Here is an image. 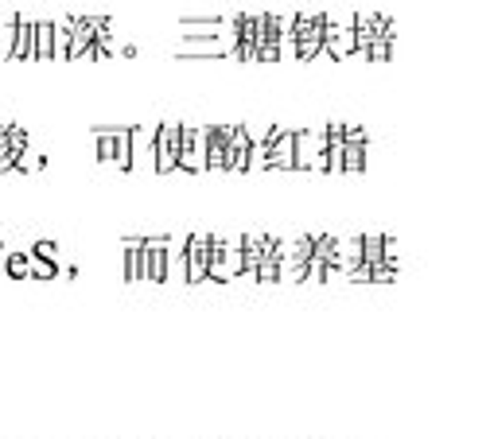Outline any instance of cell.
Wrapping results in <instances>:
<instances>
[{"label":"cell","mask_w":490,"mask_h":439,"mask_svg":"<svg viewBox=\"0 0 490 439\" xmlns=\"http://www.w3.org/2000/svg\"><path fill=\"white\" fill-rule=\"evenodd\" d=\"M238 276H241V238H210L206 280H215V284H234Z\"/></svg>","instance_id":"1"},{"label":"cell","mask_w":490,"mask_h":439,"mask_svg":"<svg viewBox=\"0 0 490 439\" xmlns=\"http://www.w3.org/2000/svg\"><path fill=\"white\" fill-rule=\"evenodd\" d=\"M180 175H203L206 171V125H180Z\"/></svg>","instance_id":"2"},{"label":"cell","mask_w":490,"mask_h":439,"mask_svg":"<svg viewBox=\"0 0 490 439\" xmlns=\"http://www.w3.org/2000/svg\"><path fill=\"white\" fill-rule=\"evenodd\" d=\"M129 129L132 125H101L94 129V140H97V160L117 171H129Z\"/></svg>","instance_id":"3"},{"label":"cell","mask_w":490,"mask_h":439,"mask_svg":"<svg viewBox=\"0 0 490 439\" xmlns=\"http://www.w3.org/2000/svg\"><path fill=\"white\" fill-rule=\"evenodd\" d=\"M350 59L354 55V16L347 20H335V16H323V47H319V59Z\"/></svg>","instance_id":"4"},{"label":"cell","mask_w":490,"mask_h":439,"mask_svg":"<svg viewBox=\"0 0 490 439\" xmlns=\"http://www.w3.org/2000/svg\"><path fill=\"white\" fill-rule=\"evenodd\" d=\"M292 43H296V59H299V62L319 59V47H323V16H292Z\"/></svg>","instance_id":"5"},{"label":"cell","mask_w":490,"mask_h":439,"mask_svg":"<svg viewBox=\"0 0 490 439\" xmlns=\"http://www.w3.org/2000/svg\"><path fill=\"white\" fill-rule=\"evenodd\" d=\"M180 160V121H160L156 125V160L152 171L156 175H171Z\"/></svg>","instance_id":"6"},{"label":"cell","mask_w":490,"mask_h":439,"mask_svg":"<svg viewBox=\"0 0 490 439\" xmlns=\"http://www.w3.org/2000/svg\"><path fill=\"white\" fill-rule=\"evenodd\" d=\"M296 171H327V132H296Z\"/></svg>","instance_id":"7"},{"label":"cell","mask_w":490,"mask_h":439,"mask_svg":"<svg viewBox=\"0 0 490 439\" xmlns=\"http://www.w3.org/2000/svg\"><path fill=\"white\" fill-rule=\"evenodd\" d=\"M156 160V125H132L129 129V171H152Z\"/></svg>","instance_id":"8"},{"label":"cell","mask_w":490,"mask_h":439,"mask_svg":"<svg viewBox=\"0 0 490 439\" xmlns=\"http://www.w3.org/2000/svg\"><path fill=\"white\" fill-rule=\"evenodd\" d=\"M210 238L215 234H191L183 241V253H187V273H183V284H203L206 280V264H210Z\"/></svg>","instance_id":"9"},{"label":"cell","mask_w":490,"mask_h":439,"mask_svg":"<svg viewBox=\"0 0 490 439\" xmlns=\"http://www.w3.org/2000/svg\"><path fill=\"white\" fill-rule=\"evenodd\" d=\"M265 171H296V132L292 129H276V136L269 140Z\"/></svg>","instance_id":"10"},{"label":"cell","mask_w":490,"mask_h":439,"mask_svg":"<svg viewBox=\"0 0 490 439\" xmlns=\"http://www.w3.org/2000/svg\"><path fill=\"white\" fill-rule=\"evenodd\" d=\"M94 32H97L94 16H71V51H66V59H94Z\"/></svg>","instance_id":"11"},{"label":"cell","mask_w":490,"mask_h":439,"mask_svg":"<svg viewBox=\"0 0 490 439\" xmlns=\"http://www.w3.org/2000/svg\"><path fill=\"white\" fill-rule=\"evenodd\" d=\"M343 171H366V152H370V140H366V129L358 125H343Z\"/></svg>","instance_id":"12"},{"label":"cell","mask_w":490,"mask_h":439,"mask_svg":"<svg viewBox=\"0 0 490 439\" xmlns=\"http://www.w3.org/2000/svg\"><path fill=\"white\" fill-rule=\"evenodd\" d=\"M245 155H249V132H245V125H230L222 171H245Z\"/></svg>","instance_id":"13"},{"label":"cell","mask_w":490,"mask_h":439,"mask_svg":"<svg viewBox=\"0 0 490 439\" xmlns=\"http://www.w3.org/2000/svg\"><path fill=\"white\" fill-rule=\"evenodd\" d=\"M164 249H168V238H144V280H152V284H168L164 280Z\"/></svg>","instance_id":"14"},{"label":"cell","mask_w":490,"mask_h":439,"mask_svg":"<svg viewBox=\"0 0 490 439\" xmlns=\"http://www.w3.org/2000/svg\"><path fill=\"white\" fill-rule=\"evenodd\" d=\"M230 125H206V171H222Z\"/></svg>","instance_id":"15"},{"label":"cell","mask_w":490,"mask_h":439,"mask_svg":"<svg viewBox=\"0 0 490 439\" xmlns=\"http://www.w3.org/2000/svg\"><path fill=\"white\" fill-rule=\"evenodd\" d=\"M12 59L36 62V24L27 16H16V39H12Z\"/></svg>","instance_id":"16"},{"label":"cell","mask_w":490,"mask_h":439,"mask_svg":"<svg viewBox=\"0 0 490 439\" xmlns=\"http://www.w3.org/2000/svg\"><path fill=\"white\" fill-rule=\"evenodd\" d=\"M343 148H347V140H343V121H331V125H327V171H331V175L343 171Z\"/></svg>","instance_id":"17"},{"label":"cell","mask_w":490,"mask_h":439,"mask_svg":"<svg viewBox=\"0 0 490 439\" xmlns=\"http://www.w3.org/2000/svg\"><path fill=\"white\" fill-rule=\"evenodd\" d=\"M125 280H129V284L144 280V238L125 241Z\"/></svg>","instance_id":"18"},{"label":"cell","mask_w":490,"mask_h":439,"mask_svg":"<svg viewBox=\"0 0 490 439\" xmlns=\"http://www.w3.org/2000/svg\"><path fill=\"white\" fill-rule=\"evenodd\" d=\"M4 276H12V280H32V257L27 249H12L4 253Z\"/></svg>","instance_id":"19"},{"label":"cell","mask_w":490,"mask_h":439,"mask_svg":"<svg viewBox=\"0 0 490 439\" xmlns=\"http://www.w3.org/2000/svg\"><path fill=\"white\" fill-rule=\"evenodd\" d=\"M71 51V20H51V59L66 62Z\"/></svg>","instance_id":"20"},{"label":"cell","mask_w":490,"mask_h":439,"mask_svg":"<svg viewBox=\"0 0 490 439\" xmlns=\"http://www.w3.org/2000/svg\"><path fill=\"white\" fill-rule=\"evenodd\" d=\"M27 257H32V280H55V276H59V264L55 261H43V257L32 253V249H27Z\"/></svg>","instance_id":"21"},{"label":"cell","mask_w":490,"mask_h":439,"mask_svg":"<svg viewBox=\"0 0 490 439\" xmlns=\"http://www.w3.org/2000/svg\"><path fill=\"white\" fill-rule=\"evenodd\" d=\"M36 59H51V20L36 24Z\"/></svg>","instance_id":"22"},{"label":"cell","mask_w":490,"mask_h":439,"mask_svg":"<svg viewBox=\"0 0 490 439\" xmlns=\"http://www.w3.org/2000/svg\"><path fill=\"white\" fill-rule=\"evenodd\" d=\"M32 253H39L43 261H55V264H62V253H59V245H51V241H36V245H32Z\"/></svg>","instance_id":"23"},{"label":"cell","mask_w":490,"mask_h":439,"mask_svg":"<svg viewBox=\"0 0 490 439\" xmlns=\"http://www.w3.org/2000/svg\"><path fill=\"white\" fill-rule=\"evenodd\" d=\"M4 253H8V245L0 241V276H4Z\"/></svg>","instance_id":"24"}]
</instances>
